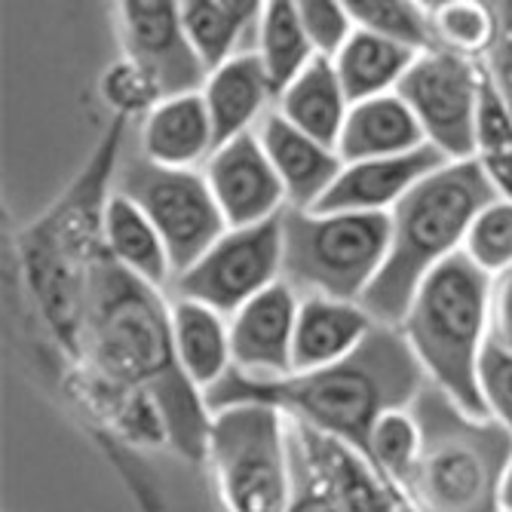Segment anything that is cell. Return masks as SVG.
Here are the masks:
<instances>
[{"instance_id": "obj_1", "label": "cell", "mask_w": 512, "mask_h": 512, "mask_svg": "<svg viewBox=\"0 0 512 512\" xmlns=\"http://www.w3.org/2000/svg\"><path fill=\"white\" fill-rule=\"evenodd\" d=\"M80 362L96 378L157 402L169 445L206 463L212 408L181 371L172 338V298L132 276L108 255L96 264L86 298Z\"/></svg>"}, {"instance_id": "obj_2", "label": "cell", "mask_w": 512, "mask_h": 512, "mask_svg": "<svg viewBox=\"0 0 512 512\" xmlns=\"http://www.w3.org/2000/svg\"><path fill=\"white\" fill-rule=\"evenodd\" d=\"M427 387L421 362L414 359L396 325H378L365 344L344 362L310 371H289L283 378H246L230 368L206 393L209 408L234 402H261L283 411L289 421L313 427L368 457V439L378 417L408 408Z\"/></svg>"}, {"instance_id": "obj_3", "label": "cell", "mask_w": 512, "mask_h": 512, "mask_svg": "<svg viewBox=\"0 0 512 512\" xmlns=\"http://www.w3.org/2000/svg\"><path fill=\"white\" fill-rule=\"evenodd\" d=\"M126 117H114L65 194L19 237L31 295L68 353L80 356L86 298L105 255V209L126 154Z\"/></svg>"}, {"instance_id": "obj_4", "label": "cell", "mask_w": 512, "mask_h": 512, "mask_svg": "<svg viewBox=\"0 0 512 512\" xmlns=\"http://www.w3.org/2000/svg\"><path fill=\"white\" fill-rule=\"evenodd\" d=\"M497 197L470 160H448L424 175L390 212V252L362 304L381 325H399L405 307L442 261L463 252L473 218Z\"/></svg>"}, {"instance_id": "obj_5", "label": "cell", "mask_w": 512, "mask_h": 512, "mask_svg": "<svg viewBox=\"0 0 512 512\" xmlns=\"http://www.w3.org/2000/svg\"><path fill=\"white\" fill-rule=\"evenodd\" d=\"M411 411L421 424V457L405 485L414 512H503L512 436L433 384L417 393Z\"/></svg>"}, {"instance_id": "obj_6", "label": "cell", "mask_w": 512, "mask_h": 512, "mask_svg": "<svg viewBox=\"0 0 512 512\" xmlns=\"http://www.w3.org/2000/svg\"><path fill=\"white\" fill-rule=\"evenodd\" d=\"M396 329L405 335L427 384L463 411L485 417L479 396V359L491 341V276L467 255L442 261L414 289Z\"/></svg>"}, {"instance_id": "obj_7", "label": "cell", "mask_w": 512, "mask_h": 512, "mask_svg": "<svg viewBox=\"0 0 512 512\" xmlns=\"http://www.w3.org/2000/svg\"><path fill=\"white\" fill-rule=\"evenodd\" d=\"M387 252L390 212H283V279L298 295L362 301Z\"/></svg>"}, {"instance_id": "obj_8", "label": "cell", "mask_w": 512, "mask_h": 512, "mask_svg": "<svg viewBox=\"0 0 512 512\" xmlns=\"http://www.w3.org/2000/svg\"><path fill=\"white\" fill-rule=\"evenodd\" d=\"M206 463L224 512H286L292 494L289 417L261 402L215 408Z\"/></svg>"}, {"instance_id": "obj_9", "label": "cell", "mask_w": 512, "mask_h": 512, "mask_svg": "<svg viewBox=\"0 0 512 512\" xmlns=\"http://www.w3.org/2000/svg\"><path fill=\"white\" fill-rule=\"evenodd\" d=\"M114 188L160 230L175 264V276L188 270L227 230L203 169H169L145 160L138 151H129L117 166Z\"/></svg>"}, {"instance_id": "obj_10", "label": "cell", "mask_w": 512, "mask_h": 512, "mask_svg": "<svg viewBox=\"0 0 512 512\" xmlns=\"http://www.w3.org/2000/svg\"><path fill=\"white\" fill-rule=\"evenodd\" d=\"M485 62L454 56L439 46L421 50L399 83V96L424 129L427 145L445 160H470Z\"/></svg>"}, {"instance_id": "obj_11", "label": "cell", "mask_w": 512, "mask_h": 512, "mask_svg": "<svg viewBox=\"0 0 512 512\" xmlns=\"http://www.w3.org/2000/svg\"><path fill=\"white\" fill-rule=\"evenodd\" d=\"M279 279H283V215L261 224L227 227L188 270L175 276L172 295L203 301L230 316Z\"/></svg>"}, {"instance_id": "obj_12", "label": "cell", "mask_w": 512, "mask_h": 512, "mask_svg": "<svg viewBox=\"0 0 512 512\" xmlns=\"http://www.w3.org/2000/svg\"><path fill=\"white\" fill-rule=\"evenodd\" d=\"M123 56L157 77L166 96L200 89L206 68L181 31V0H111Z\"/></svg>"}, {"instance_id": "obj_13", "label": "cell", "mask_w": 512, "mask_h": 512, "mask_svg": "<svg viewBox=\"0 0 512 512\" xmlns=\"http://www.w3.org/2000/svg\"><path fill=\"white\" fill-rule=\"evenodd\" d=\"M203 175L227 227L261 224L289 209L286 188L267 160L258 132H246L218 145L206 160Z\"/></svg>"}, {"instance_id": "obj_14", "label": "cell", "mask_w": 512, "mask_h": 512, "mask_svg": "<svg viewBox=\"0 0 512 512\" xmlns=\"http://www.w3.org/2000/svg\"><path fill=\"white\" fill-rule=\"evenodd\" d=\"M301 295L286 279H279L243 307L227 316L234 371L246 378L270 381L292 371L295 322Z\"/></svg>"}, {"instance_id": "obj_15", "label": "cell", "mask_w": 512, "mask_h": 512, "mask_svg": "<svg viewBox=\"0 0 512 512\" xmlns=\"http://www.w3.org/2000/svg\"><path fill=\"white\" fill-rule=\"evenodd\" d=\"M289 430L322 482L329 485L341 512H414L408 494L356 448L298 421H289Z\"/></svg>"}, {"instance_id": "obj_16", "label": "cell", "mask_w": 512, "mask_h": 512, "mask_svg": "<svg viewBox=\"0 0 512 512\" xmlns=\"http://www.w3.org/2000/svg\"><path fill=\"white\" fill-rule=\"evenodd\" d=\"M448 163L433 145L399 157H375L344 163L332 188L313 206L319 212H393V206L424 175Z\"/></svg>"}, {"instance_id": "obj_17", "label": "cell", "mask_w": 512, "mask_h": 512, "mask_svg": "<svg viewBox=\"0 0 512 512\" xmlns=\"http://www.w3.org/2000/svg\"><path fill=\"white\" fill-rule=\"evenodd\" d=\"M218 148L203 92H172L138 120L135 151L169 169H203Z\"/></svg>"}, {"instance_id": "obj_18", "label": "cell", "mask_w": 512, "mask_h": 512, "mask_svg": "<svg viewBox=\"0 0 512 512\" xmlns=\"http://www.w3.org/2000/svg\"><path fill=\"white\" fill-rule=\"evenodd\" d=\"M218 145L255 132L276 105V86L252 46L212 68L200 86Z\"/></svg>"}, {"instance_id": "obj_19", "label": "cell", "mask_w": 512, "mask_h": 512, "mask_svg": "<svg viewBox=\"0 0 512 512\" xmlns=\"http://www.w3.org/2000/svg\"><path fill=\"white\" fill-rule=\"evenodd\" d=\"M258 142L273 163L279 181H283L289 206L295 209H313L322 194L332 188V181L344 169V160L338 148H329L292 126L286 117L270 111L258 123Z\"/></svg>"}, {"instance_id": "obj_20", "label": "cell", "mask_w": 512, "mask_h": 512, "mask_svg": "<svg viewBox=\"0 0 512 512\" xmlns=\"http://www.w3.org/2000/svg\"><path fill=\"white\" fill-rule=\"evenodd\" d=\"M362 301H344L329 295H301L292 371H310L322 365H335L353 356L365 338L378 329Z\"/></svg>"}, {"instance_id": "obj_21", "label": "cell", "mask_w": 512, "mask_h": 512, "mask_svg": "<svg viewBox=\"0 0 512 512\" xmlns=\"http://www.w3.org/2000/svg\"><path fill=\"white\" fill-rule=\"evenodd\" d=\"M350 99L332 59L313 56L283 89L276 92L273 111L316 142L338 148L341 129L350 114Z\"/></svg>"}, {"instance_id": "obj_22", "label": "cell", "mask_w": 512, "mask_h": 512, "mask_svg": "<svg viewBox=\"0 0 512 512\" xmlns=\"http://www.w3.org/2000/svg\"><path fill=\"white\" fill-rule=\"evenodd\" d=\"M424 129L405 105L399 92L362 99L350 105L347 123L338 138V154L344 163L375 160V157H399L424 148Z\"/></svg>"}, {"instance_id": "obj_23", "label": "cell", "mask_w": 512, "mask_h": 512, "mask_svg": "<svg viewBox=\"0 0 512 512\" xmlns=\"http://www.w3.org/2000/svg\"><path fill=\"white\" fill-rule=\"evenodd\" d=\"M172 338L181 371L203 393L221 384V378L234 368L227 316L203 301L172 295Z\"/></svg>"}, {"instance_id": "obj_24", "label": "cell", "mask_w": 512, "mask_h": 512, "mask_svg": "<svg viewBox=\"0 0 512 512\" xmlns=\"http://www.w3.org/2000/svg\"><path fill=\"white\" fill-rule=\"evenodd\" d=\"M105 255L145 283L172 292L175 264L151 218L117 188L105 209Z\"/></svg>"}, {"instance_id": "obj_25", "label": "cell", "mask_w": 512, "mask_h": 512, "mask_svg": "<svg viewBox=\"0 0 512 512\" xmlns=\"http://www.w3.org/2000/svg\"><path fill=\"white\" fill-rule=\"evenodd\" d=\"M417 53L421 50H414V46L396 37L356 28L350 40L335 53L332 65L344 83L347 99L362 102L396 92Z\"/></svg>"}, {"instance_id": "obj_26", "label": "cell", "mask_w": 512, "mask_h": 512, "mask_svg": "<svg viewBox=\"0 0 512 512\" xmlns=\"http://www.w3.org/2000/svg\"><path fill=\"white\" fill-rule=\"evenodd\" d=\"M430 40L454 56L491 62L500 46V19L491 0H427Z\"/></svg>"}, {"instance_id": "obj_27", "label": "cell", "mask_w": 512, "mask_h": 512, "mask_svg": "<svg viewBox=\"0 0 512 512\" xmlns=\"http://www.w3.org/2000/svg\"><path fill=\"white\" fill-rule=\"evenodd\" d=\"M473 160L491 181L497 197L512 200V102L506 99L503 86L485 65L482 96L476 114V142Z\"/></svg>"}, {"instance_id": "obj_28", "label": "cell", "mask_w": 512, "mask_h": 512, "mask_svg": "<svg viewBox=\"0 0 512 512\" xmlns=\"http://www.w3.org/2000/svg\"><path fill=\"white\" fill-rule=\"evenodd\" d=\"M252 50L264 62L276 92L316 56L298 19L295 0H267L252 34Z\"/></svg>"}, {"instance_id": "obj_29", "label": "cell", "mask_w": 512, "mask_h": 512, "mask_svg": "<svg viewBox=\"0 0 512 512\" xmlns=\"http://www.w3.org/2000/svg\"><path fill=\"white\" fill-rule=\"evenodd\" d=\"M181 31L206 74L249 46L246 31L218 0H181Z\"/></svg>"}, {"instance_id": "obj_30", "label": "cell", "mask_w": 512, "mask_h": 512, "mask_svg": "<svg viewBox=\"0 0 512 512\" xmlns=\"http://www.w3.org/2000/svg\"><path fill=\"white\" fill-rule=\"evenodd\" d=\"M417 457H421V424L411 405L381 414L368 439V460L405 491Z\"/></svg>"}, {"instance_id": "obj_31", "label": "cell", "mask_w": 512, "mask_h": 512, "mask_svg": "<svg viewBox=\"0 0 512 512\" xmlns=\"http://www.w3.org/2000/svg\"><path fill=\"white\" fill-rule=\"evenodd\" d=\"M356 28L396 37L414 50H430V22L424 0H341Z\"/></svg>"}, {"instance_id": "obj_32", "label": "cell", "mask_w": 512, "mask_h": 512, "mask_svg": "<svg viewBox=\"0 0 512 512\" xmlns=\"http://www.w3.org/2000/svg\"><path fill=\"white\" fill-rule=\"evenodd\" d=\"M463 255L491 279L512 267V200L509 197H494L473 218L470 234L463 240Z\"/></svg>"}, {"instance_id": "obj_33", "label": "cell", "mask_w": 512, "mask_h": 512, "mask_svg": "<svg viewBox=\"0 0 512 512\" xmlns=\"http://www.w3.org/2000/svg\"><path fill=\"white\" fill-rule=\"evenodd\" d=\"M102 96L114 108V117H138L142 120L166 92L157 83L151 71H145L138 62L120 56L102 77Z\"/></svg>"}, {"instance_id": "obj_34", "label": "cell", "mask_w": 512, "mask_h": 512, "mask_svg": "<svg viewBox=\"0 0 512 512\" xmlns=\"http://www.w3.org/2000/svg\"><path fill=\"white\" fill-rule=\"evenodd\" d=\"M479 396L485 417L500 424L512 436V350L500 347L497 341H488L479 359Z\"/></svg>"}, {"instance_id": "obj_35", "label": "cell", "mask_w": 512, "mask_h": 512, "mask_svg": "<svg viewBox=\"0 0 512 512\" xmlns=\"http://www.w3.org/2000/svg\"><path fill=\"white\" fill-rule=\"evenodd\" d=\"M295 10L316 56L335 59V53L356 31L341 0H295Z\"/></svg>"}, {"instance_id": "obj_36", "label": "cell", "mask_w": 512, "mask_h": 512, "mask_svg": "<svg viewBox=\"0 0 512 512\" xmlns=\"http://www.w3.org/2000/svg\"><path fill=\"white\" fill-rule=\"evenodd\" d=\"M289 448H292V494L286 512H341L329 485L322 482L307 454L292 439V430H289Z\"/></svg>"}, {"instance_id": "obj_37", "label": "cell", "mask_w": 512, "mask_h": 512, "mask_svg": "<svg viewBox=\"0 0 512 512\" xmlns=\"http://www.w3.org/2000/svg\"><path fill=\"white\" fill-rule=\"evenodd\" d=\"M491 341L512 350V267L491 279Z\"/></svg>"}, {"instance_id": "obj_38", "label": "cell", "mask_w": 512, "mask_h": 512, "mask_svg": "<svg viewBox=\"0 0 512 512\" xmlns=\"http://www.w3.org/2000/svg\"><path fill=\"white\" fill-rule=\"evenodd\" d=\"M218 4L237 19V25L246 31L249 46H252V34H255V25H258V19H261V10H264L267 0H218Z\"/></svg>"}, {"instance_id": "obj_39", "label": "cell", "mask_w": 512, "mask_h": 512, "mask_svg": "<svg viewBox=\"0 0 512 512\" xmlns=\"http://www.w3.org/2000/svg\"><path fill=\"white\" fill-rule=\"evenodd\" d=\"M488 68H491V74L497 77V83L503 86L506 99L512 102V46H509V50H503V53H497V56L488 62Z\"/></svg>"}, {"instance_id": "obj_40", "label": "cell", "mask_w": 512, "mask_h": 512, "mask_svg": "<svg viewBox=\"0 0 512 512\" xmlns=\"http://www.w3.org/2000/svg\"><path fill=\"white\" fill-rule=\"evenodd\" d=\"M500 506H503V512H512V460H509V467H506V476H503Z\"/></svg>"}, {"instance_id": "obj_41", "label": "cell", "mask_w": 512, "mask_h": 512, "mask_svg": "<svg viewBox=\"0 0 512 512\" xmlns=\"http://www.w3.org/2000/svg\"><path fill=\"white\" fill-rule=\"evenodd\" d=\"M494 4H503V7H512V0H494Z\"/></svg>"}, {"instance_id": "obj_42", "label": "cell", "mask_w": 512, "mask_h": 512, "mask_svg": "<svg viewBox=\"0 0 512 512\" xmlns=\"http://www.w3.org/2000/svg\"><path fill=\"white\" fill-rule=\"evenodd\" d=\"M424 4H427V0H424Z\"/></svg>"}]
</instances>
